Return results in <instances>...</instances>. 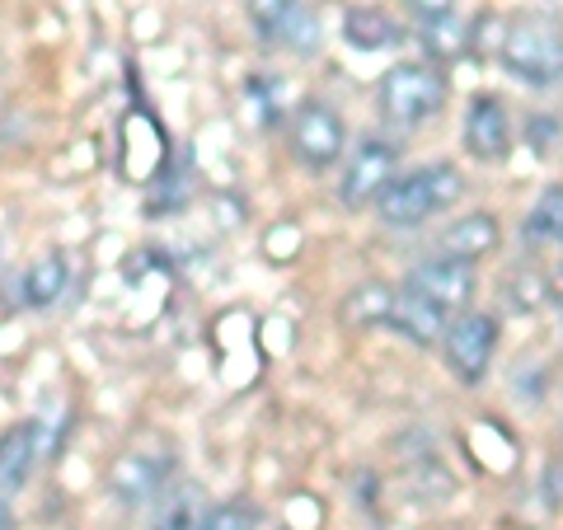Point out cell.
Returning <instances> with one entry per match:
<instances>
[{"label":"cell","mask_w":563,"mask_h":530,"mask_svg":"<svg viewBox=\"0 0 563 530\" xmlns=\"http://www.w3.org/2000/svg\"><path fill=\"white\" fill-rule=\"evenodd\" d=\"M503 70L526 85H554L563 80V24L550 14H517L507 20V43H503Z\"/></svg>","instance_id":"cell-1"},{"label":"cell","mask_w":563,"mask_h":530,"mask_svg":"<svg viewBox=\"0 0 563 530\" xmlns=\"http://www.w3.org/2000/svg\"><path fill=\"white\" fill-rule=\"evenodd\" d=\"M446 103V76L432 62H399L380 76V113L399 128H418Z\"/></svg>","instance_id":"cell-2"},{"label":"cell","mask_w":563,"mask_h":530,"mask_svg":"<svg viewBox=\"0 0 563 530\" xmlns=\"http://www.w3.org/2000/svg\"><path fill=\"white\" fill-rule=\"evenodd\" d=\"M343 146H347V132H343V118L329 109V103H301L291 118V151L296 161L310 165V169H329L343 161Z\"/></svg>","instance_id":"cell-3"},{"label":"cell","mask_w":563,"mask_h":530,"mask_svg":"<svg viewBox=\"0 0 563 530\" xmlns=\"http://www.w3.org/2000/svg\"><path fill=\"white\" fill-rule=\"evenodd\" d=\"M442 352H446V366L461 376L465 385H479L488 376V362L498 352V320L493 314H461L446 339H442Z\"/></svg>","instance_id":"cell-4"},{"label":"cell","mask_w":563,"mask_h":530,"mask_svg":"<svg viewBox=\"0 0 563 530\" xmlns=\"http://www.w3.org/2000/svg\"><path fill=\"white\" fill-rule=\"evenodd\" d=\"M395 165H399V151L390 146V141H362L357 155L347 161L343 169V184H339V198L343 207H366V202H376L385 184L395 179Z\"/></svg>","instance_id":"cell-5"},{"label":"cell","mask_w":563,"mask_h":530,"mask_svg":"<svg viewBox=\"0 0 563 530\" xmlns=\"http://www.w3.org/2000/svg\"><path fill=\"white\" fill-rule=\"evenodd\" d=\"M404 287L422 291L428 300H437L446 314H455V310H465L474 300V263L470 258H451V254L432 258V263H418Z\"/></svg>","instance_id":"cell-6"},{"label":"cell","mask_w":563,"mask_h":530,"mask_svg":"<svg viewBox=\"0 0 563 530\" xmlns=\"http://www.w3.org/2000/svg\"><path fill=\"white\" fill-rule=\"evenodd\" d=\"M465 151L474 155V161H484V165L507 161V151H512V118H507L503 99L479 95L470 103V113H465Z\"/></svg>","instance_id":"cell-7"},{"label":"cell","mask_w":563,"mask_h":530,"mask_svg":"<svg viewBox=\"0 0 563 530\" xmlns=\"http://www.w3.org/2000/svg\"><path fill=\"white\" fill-rule=\"evenodd\" d=\"M169 479V461L165 455H146V451H122L113 470H109V493L122 507H141L151 503L155 493Z\"/></svg>","instance_id":"cell-8"},{"label":"cell","mask_w":563,"mask_h":530,"mask_svg":"<svg viewBox=\"0 0 563 530\" xmlns=\"http://www.w3.org/2000/svg\"><path fill=\"white\" fill-rule=\"evenodd\" d=\"M376 207V217L385 221V225H422L437 211V202H432V188H428V174H399V179H390L385 184V192L372 202Z\"/></svg>","instance_id":"cell-9"},{"label":"cell","mask_w":563,"mask_h":530,"mask_svg":"<svg viewBox=\"0 0 563 530\" xmlns=\"http://www.w3.org/2000/svg\"><path fill=\"white\" fill-rule=\"evenodd\" d=\"M390 324H395V333H404L409 343H418V347H428V343H442L446 339V310L437 306V300H428L422 291H413V287H399L395 291V314H390Z\"/></svg>","instance_id":"cell-10"},{"label":"cell","mask_w":563,"mask_h":530,"mask_svg":"<svg viewBox=\"0 0 563 530\" xmlns=\"http://www.w3.org/2000/svg\"><path fill=\"white\" fill-rule=\"evenodd\" d=\"M38 455H43V428L38 422H20V428H10L5 437H0V498H14V493L29 484Z\"/></svg>","instance_id":"cell-11"},{"label":"cell","mask_w":563,"mask_h":530,"mask_svg":"<svg viewBox=\"0 0 563 530\" xmlns=\"http://www.w3.org/2000/svg\"><path fill=\"white\" fill-rule=\"evenodd\" d=\"M399 38L404 29L376 5H352L343 14V43L352 52H385V47H399Z\"/></svg>","instance_id":"cell-12"},{"label":"cell","mask_w":563,"mask_h":530,"mask_svg":"<svg viewBox=\"0 0 563 530\" xmlns=\"http://www.w3.org/2000/svg\"><path fill=\"white\" fill-rule=\"evenodd\" d=\"M498 240H503V231H498V217H488V211H470L465 221H455L451 231L442 235V250L451 254V258H484V254H493L498 250Z\"/></svg>","instance_id":"cell-13"},{"label":"cell","mask_w":563,"mask_h":530,"mask_svg":"<svg viewBox=\"0 0 563 530\" xmlns=\"http://www.w3.org/2000/svg\"><path fill=\"white\" fill-rule=\"evenodd\" d=\"M390 314H395V291L385 281H362V287H352L343 296L339 320L343 329H376V324H390Z\"/></svg>","instance_id":"cell-14"},{"label":"cell","mask_w":563,"mask_h":530,"mask_svg":"<svg viewBox=\"0 0 563 530\" xmlns=\"http://www.w3.org/2000/svg\"><path fill=\"white\" fill-rule=\"evenodd\" d=\"M66 281H70V263L66 254H43L33 268L24 273V306L29 310H47L66 296Z\"/></svg>","instance_id":"cell-15"},{"label":"cell","mask_w":563,"mask_h":530,"mask_svg":"<svg viewBox=\"0 0 563 530\" xmlns=\"http://www.w3.org/2000/svg\"><path fill=\"white\" fill-rule=\"evenodd\" d=\"M418 38H422V52H428L432 62H461L470 52V24L451 10V14H437V20H422Z\"/></svg>","instance_id":"cell-16"},{"label":"cell","mask_w":563,"mask_h":530,"mask_svg":"<svg viewBox=\"0 0 563 530\" xmlns=\"http://www.w3.org/2000/svg\"><path fill=\"white\" fill-rule=\"evenodd\" d=\"M244 5H250V24L258 29V38L268 47H282V33L296 20L301 0H244Z\"/></svg>","instance_id":"cell-17"},{"label":"cell","mask_w":563,"mask_h":530,"mask_svg":"<svg viewBox=\"0 0 563 530\" xmlns=\"http://www.w3.org/2000/svg\"><path fill=\"white\" fill-rule=\"evenodd\" d=\"M526 231H531V240H563V184L544 188L536 198V211H531V221H526Z\"/></svg>","instance_id":"cell-18"},{"label":"cell","mask_w":563,"mask_h":530,"mask_svg":"<svg viewBox=\"0 0 563 530\" xmlns=\"http://www.w3.org/2000/svg\"><path fill=\"white\" fill-rule=\"evenodd\" d=\"M324 38V24H320V14H314L310 5L296 10V20L287 24V33H282V47H291V52H314V43Z\"/></svg>","instance_id":"cell-19"},{"label":"cell","mask_w":563,"mask_h":530,"mask_svg":"<svg viewBox=\"0 0 563 530\" xmlns=\"http://www.w3.org/2000/svg\"><path fill=\"white\" fill-rule=\"evenodd\" d=\"M422 174H428V188H432L437 211H446V207L461 202V192H465V174L455 169V165H428Z\"/></svg>","instance_id":"cell-20"},{"label":"cell","mask_w":563,"mask_h":530,"mask_svg":"<svg viewBox=\"0 0 563 530\" xmlns=\"http://www.w3.org/2000/svg\"><path fill=\"white\" fill-rule=\"evenodd\" d=\"M503 43H507V20L503 14L484 10L479 20H470V52H498L503 57Z\"/></svg>","instance_id":"cell-21"},{"label":"cell","mask_w":563,"mask_h":530,"mask_svg":"<svg viewBox=\"0 0 563 530\" xmlns=\"http://www.w3.org/2000/svg\"><path fill=\"white\" fill-rule=\"evenodd\" d=\"M254 507H244V503H221V507H211L202 511V526L198 530H254Z\"/></svg>","instance_id":"cell-22"},{"label":"cell","mask_w":563,"mask_h":530,"mask_svg":"<svg viewBox=\"0 0 563 530\" xmlns=\"http://www.w3.org/2000/svg\"><path fill=\"white\" fill-rule=\"evenodd\" d=\"M263 254H268L273 263H287V258H296V254H301V231H296L291 221L273 225V231L263 235Z\"/></svg>","instance_id":"cell-23"},{"label":"cell","mask_w":563,"mask_h":530,"mask_svg":"<svg viewBox=\"0 0 563 530\" xmlns=\"http://www.w3.org/2000/svg\"><path fill=\"white\" fill-rule=\"evenodd\" d=\"M198 526H202V511H198V498H192V493H179L174 507L155 521V530H198Z\"/></svg>","instance_id":"cell-24"},{"label":"cell","mask_w":563,"mask_h":530,"mask_svg":"<svg viewBox=\"0 0 563 530\" xmlns=\"http://www.w3.org/2000/svg\"><path fill=\"white\" fill-rule=\"evenodd\" d=\"M544 296H550V277H536V273H517V277H512V300H517V310L544 306Z\"/></svg>","instance_id":"cell-25"},{"label":"cell","mask_w":563,"mask_h":530,"mask_svg":"<svg viewBox=\"0 0 563 530\" xmlns=\"http://www.w3.org/2000/svg\"><path fill=\"white\" fill-rule=\"evenodd\" d=\"M554 136H559V122H554V118H531V128H526V141H531V151L540 155V161L550 155Z\"/></svg>","instance_id":"cell-26"},{"label":"cell","mask_w":563,"mask_h":530,"mask_svg":"<svg viewBox=\"0 0 563 530\" xmlns=\"http://www.w3.org/2000/svg\"><path fill=\"white\" fill-rule=\"evenodd\" d=\"M540 493H544V498H550V503H563V455H559V461H550V465H544Z\"/></svg>","instance_id":"cell-27"},{"label":"cell","mask_w":563,"mask_h":530,"mask_svg":"<svg viewBox=\"0 0 563 530\" xmlns=\"http://www.w3.org/2000/svg\"><path fill=\"white\" fill-rule=\"evenodd\" d=\"M413 14H422V20H437V14H451L455 0H404Z\"/></svg>","instance_id":"cell-28"},{"label":"cell","mask_w":563,"mask_h":530,"mask_svg":"<svg viewBox=\"0 0 563 530\" xmlns=\"http://www.w3.org/2000/svg\"><path fill=\"white\" fill-rule=\"evenodd\" d=\"M550 300H554V306H563V263L550 273Z\"/></svg>","instance_id":"cell-29"},{"label":"cell","mask_w":563,"mask_h":530,"mask_svg":"<svg viewBox=\"0 0 563 530\" xmlns=\"http://www.w3.org/2000/svg\"><path fill=\"white\" fill-rule=\"evenodd\" d=\"M0 530H14V517H10V507H5V498H0Z\"/></svg>","instance_id":"cell-30"},{"label":"cell","mask_w":563,"mask_h":530,"mask_svg":"<svg viewBox=\"0 0 563 530\" xmlns=\"http://www.w3.org/2000/svg\"><path fill=\"white\" fill-rule=\"evenodd\" d=\"M0 277H5V263H0Z\"/></svg>","instance_id":"cell-31"}]
</instances>
